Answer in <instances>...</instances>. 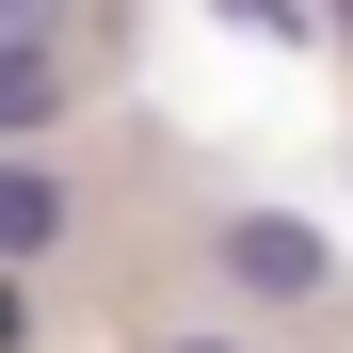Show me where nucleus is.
I'll return each mask as SVG.
<instances>
[{
	"instance_id": "obj_1",
	"label": "nucleus",
	"mask_w": 353,
	"mask_h": 353,
	"mask_svg": "<svg viewBox=\"0 0 353 353\" xmlns=\"http://www.w3.org/2000/svg\"><path fill=\"white\" fill-rule=\"evenodd\" d=\"M209 257H225V289H241V305H321V289H337V241H321L305 209H225Z\"/></svg>"
},
{
	"instance_id": "obj_2",
	"label": "nucleus",
	"mask_w": 353,
	"mask_h": 353,
	"mask_svg": "<svg viewBox=\"0 0 353 353\" xmlns=\"http://www.w3.org/2000/svg\"><path fill=\"white\" fill-rule=\"evenodd\" d=\"M65 225H81V193H65V161H32V145H0V273H32V257H65Z\"/></svg>"
},
{
	"instance_id": "obj_3",
	"label": "nucleus",
	"mask_w": 353,
	"mask_h": 353,
	"mask_svg": "<svg viewBox=\"0 0 353 353\" xmlns=\"http://www.w3.org/2000/svg\"><path fill=\"white\" fill-rule=\"evenodd\" d=\"M48 129H65V32L0 48V145H48Z\"/></svg>"
},
{
	"instance_id": "obj_4",
	"label": "nucleus",
	"mask_w": 353,
	"mask_h": 353,
	"mask_svg": "<svg viewBox=\"0 0 353 353\" xmlns=\"http://www.w3.org/2000/svg\"><path fill=\"white\" fill-rule=\"evenodd\" d=\"M241 32H273V48H321V0H225Z\"/></svg>"
},
{
	"instance_id": "obj_5",
	"label": "nucleus",
	"mask_w": 353,
	"mask_h": 353,
	"mask_svg": "<svg viewBox=\"0 0 353 353\" xmlns=\"http://www.w3.org/2000/svg\"><path fill=\"white\" fill-rule=\"evenodd\" d=\"M32 32H65V0H0V48H32Z\"/></svg>"
},
{
	"instance_id": "obj_6",
	"label": "nucleus",
	"mask_w": 353,
	"mask_h": 353,
	"mask_svg": "<svg viewBox=\"0 0 353 353\" xmlns=\"http://www.w3.org/2000/svg\"><path fill=\"white\" fill-rule=\"evenodd\" d=\"M0 353H32V289L17 273H0Z\"/></svg>"
},
{
	"instance_id": "obj_7",
	"label": "nucleus",
	"mask_w": 353,
	"mask_h": 353,
	"mask_svg": "<svg viewBox=\"0 0 353 353\" xmlns=\"http://www.w3.org/2000/svg\"><path fill=\"white\" fill-rule=\"evenodd\" d=\"M161 353H257V337H225V321H193V337H161Z\"/></svg>"
},
{
	"instance_id": "obj_8",
	"label": "nucleus",
	"mask_w": 353,
	"mask_h": 353,
	"mask_svg": "<svg viewBox=\"0 0 353 353\" xmlns=\"http://www.w3.org/2000/svg\"><path fill=\"white\" fill-rule=\"evenodd\" d=\"M321 32H337V48H353V0H321Z\"/></svg>"
}]
</instances>
